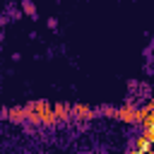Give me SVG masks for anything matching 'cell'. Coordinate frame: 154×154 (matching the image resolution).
<instances>
[{
    "label": "cell",
    "instance_id": "1",
    "mask_svg": "<svg viewBox=\"0 0 154 154\" xmlns=\"http://www.w3.org/2000/svg\"><path fill=\"white\" fill-rule=\"evenodd\" d=\"M118 118L128 120V123H135V120H142V113L135 111V108H123V111H118Z\"/></svg>",
    "mask_w": 154,
    "mask_h": 154
}]
</instances>
